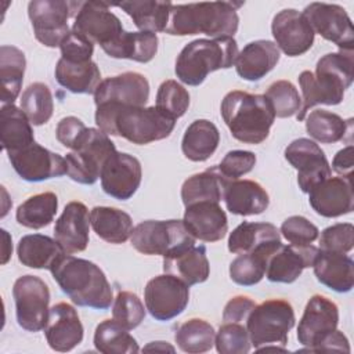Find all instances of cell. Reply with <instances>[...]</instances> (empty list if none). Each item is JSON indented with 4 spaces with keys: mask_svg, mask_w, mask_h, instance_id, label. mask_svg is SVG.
I'll return each mask as SVG.
<instances>
[{
    "mask_svg": "<svg viewBox=\"0 0 354 354\" xmlns=\"http://www.w3.org/2000/svg\"><path fill=\"white\" fill-rule=\"evenodd\" d=\"M155 106L173 119H178L189 106V93L178 82L173 79L165 80L158 88Z\"/></svg>",
    "mask_w": 354,
    "mask_h": 354,
    "instance_id": "47",
    "label": "cell"
},
{
    "mask_svg": "<svg viewBox=\"0 0 354 354\" xmlns=\"http://www.w3.org/2000/svg\"><path fill=\"white\" fill-rule=\"evenodd\" d=\"M303 15L314 33L335 43L340 50H353L354 29L343 7L328 3H311L304 8Z\"/></svg>",
    "mask_w": 354,
    "mask_h": 354,
    "instance_id": "16",
    "label": "cell"
},
{
    "mask_svg": "<svg viewBox=\"0 0 354 354\" xmlns=\"http://www.w3.org/2000/svg\"><path fill=\"white\" fill-rule=\"evenodd\" d=\"M275 44L288 57H299L307 53L314 43V30L308 21L295 8H285L275 14L271 24Z\"/></svg>",
    "mask_w": 354,
    "mask_h": 354,
    "instance_id": "20",
    "label": "cell"
},
{
    "mask_svg": "<svg viewBox=\"0 0 354 354\" xmlns=\"http://www.w3.org/2000/svg\"><path fill=\"white\" fill-rule=\"evenodd\" d=\"M95 124L108 136L123 137L127 141L145 145L167 138L176 119L153 106H108L95 109Z\"/></svg>",
    "mask_w": 354,
    "mask_h": 354,
    "instance_id": "2",
    "label": "cell"
},
{
    "mask_svg": "<svg viewBox=\"0 0 354 354\" xmlns=\"http://www.w3.org/2000/svg\"><path fill=\"white\" fill-rule=\"evenodd\" d=\"M0 131L3 149L10 153L35 142L32 123L25 112L14 104H6L0 109Z\"/></svg>",
    "mask_w": 354,
    "mask_h": 354,
    "instance_id": "33",
    "label": "cell"
},
{
    "mask_svg": "<svg viewBox=\"0 0 354 354\" xmlns=\"http://www.w3.org/2000/svg\"><path fill=\"white\" fill-rule=\"evenodd\" d=\"M304 119L308 136L321 144L342 141L351 127V119L344 120L337 113L325 109L311 111Z\"/></svg>",
    "mask_w": 354,
    "mask_h": 354,
    "instance_id": "43",
    "label": "cell"
},
{
    "mask_svg": "<svg viewBox=\"0 0 354 354\" xmlns=\"http://www.w3.org/2000/svg\"><path fill=\"white\" fill-rule=\"evenodd\" d=\"M216 350L220 354H248L252 348L245 324L223 322L214 337Z\"/></svg>",
    "mask_w": 354,
    "mask_h": 354,
    "instance_id": "48",
    "label": "cell"
},
{
    "mask_svg": "<svg viewBox=\"0 0 354 354\" xmlns=\"http://www.w3.org/2000/svg\"><path fill=\"white\" fill-rule=\"evenodd\" d=\"M116 152L115 144L100 129L87 127L72 152L66 153V174L76 183L91 185L100 176L106 159Z\"/></svg>",
    "mask_w": 354,
    "mask_h": 354,
    "instance_id": "8",
    "label": "cell"
},
{
    "mask_svg": "<svg viewBox=\"0 0 354 354\" xmlns=\"http://www.w3.org/2000/svg\"><path fill=\"white\" fill-rule=\"evenodd\" d=\"M159 39L151 32H123L118 40L102 48L112 58H124L136 62L147 64L153 59L158 53Z\"/></svg>",
    "mask_w": 354,
    "mask_h": 354,
    "instance_id": "34",
    "label": "cell"
},
{
    "mask_svg": "<svg viewBox=\"0 0 354 354\" xmlns=\"http://www.w3.org/2000/svg\"><path fill=\"white\" fill-rule=\"evenodd\" d=\"M94 347L104 354H136L140 351L137 340L113 318L100 322L94 332Z\"/></svg>",
    "mask_w": 354,
    "mask_h": 354,
    "instance_id": "42",
    "label": "cell"
},
{
    "mask_svg": "<svg viewBox=\"0 0 354 354\" xmlns=\"http://www.w3.org/2000/svg\"><path fill=\"white\" fill-rule=\"evenodd\" d=\"M218 142L220 133L216 124L207 119H196L185 129L181 151L192 162H205L216 152Z\"/></svg>",
    "mask_w": 354,
    "mask_h": 354,
    "instance_id": "32",
    "label": "cell"
},
{
    "mask_svg": "<svg viewBox=\"0 0 354 354\" xmlns=\"http://www.w3.org/2000/svg\"><path fill=\"white\" fill-rule=\"evenodd\" d=\"M319 250L348 253L354 246V227L351 223H337L321 232Z\"/></svg>",
    "mask_w": 354,
    "mask_h": 354,
    "instance_id": "50",
    "label": "cell"
},
{
    "mask_svg": "<svg viewBox=\"0 0 354 354\" xmlns=\"http://www.w3.org/2000/svg\"><path fill=\"white\" fill-rule=\"evenodd\" d=\"M242 4L234 1L173 4L165 32L171 36L203 33L212 39L232 37L239 25L236 10Z\"/></svg>",
    "mask_w": 354,
    "mask_h": 354,
    "instance_id": "4",
    "label": "cell"
},
{
    "mask_svg": "<svg viewBox=\"0 0 354 354\" xmlns=\"http://www.w3.org/2000/svg\"><path fill=\"white\" fill-rule=\"evenodd\" d=\"M313 268L318 282L337 293H347L354 286V261L346 253L318 250Z\"/></svg>",
    "mask_w": 354,
    "mask_h": 354,
    "instance_id": "28",
    "label": "cell"
},
{
    "mask_svg": "<svg viewBox=\"0 0 354 354\" xmlns=\"http://www.w3.org/2000/svg\"><path fill=\"white\" fill-rule=\"evenodd\" d=\"M21 109L33 126L46 124L54 112L53 94L48 86L41 82L29 84L22 93Z\"/></svg>",
    "mask_w": 354,
    "mask_h": 354,
    "instance_id": "45",
    "label": "cell"
},
{
    "mask_svg": "<svg viewBox=\"0 0 354 354\" xmlns=\"http://www.w3.org/2000/svg\"><path fill=\"white\" fill-rule=\"evenodd\" d=\"M72 30L88 39L101 48L112 44L124 32L120 19L101 1H82L75 15Z\"/></svg>",
    "mask_w": 354,
    "mask_h": 354,
    "instance_id": "14",
    "label": "cell"
},
{
    "mask_svg": "<svg viewBox=\"0 0 354 354\" xmlns=\"http://www.w3.org/2000/svg\"><path fill=\"white\" fill-rule=\"evenodd\" d=\"M223 201L227 210L236 216L261 214L270 205V196L259 183L239 178L227 184Z\"/></svg>",
    "mask_w": 354,
    "mask_h": 354,
    "instance_id": "29",
    "label": "cell"
},
{
    "mask_svg": "<svg viewBox=\"0 0 354 354\" xmlns=\"http://www.w3.org/2000/svg\"><path fill=\"white\" fill-rule=\"evenodd\" d=\"M339 308L322 295H314L306 304L297 326V340L304 351H315L318 344L337 329Z\"/></svg>",
    "mask_w": 354,
    "mask_h": 354,
    "instance_id": "15",
    "label": "cell"
},
{
    "mask_svg": "<svg viewBox=\"0 0 354 354\" xmlns=\"http://www.w3.org/2000/svg\"><path fill=\"white\" fill-rule=\"evenodd\" d=\"M142 351H170V353H174L176 348L171 344H169L167 342H151L142 348Z\"/></svg>",
    "mask_w": 354,
    "mask_h": 354,
    "instance_id": "58",
    "label": "cell"
},
{
    "mask_svg": "<svg viewBox=\"0 0 354 354\" xmlns=\"http://www.w3.org/2000/svg\"><path fill=\"white\" fill-rule=\"evenodd\" d=\"M84 123L76 116H66L62 118L55 129L57 140L66 148H73L82 134L86 131Z\"/></svg>",
    "mask_w": 354,
    "mask_h": 354,
    "instance_id": "54",
    "label": "cell"
},
{
    "mask_svg": "<svg viewBox=\"0 0 354 354\" xmlns=\"http://www.w3.org/2000/svg\"><path fill=\"white\" fill-rule=\"evenodd\" d=\"M318 248L314 245H279L268 257L266 277L271 282L292 283L303 272L304 268L313 267L318 254Z\"/></svg>",
    "mask_w": 354,
    "mask_h": 354,
    "instance_id": "23",
    "label": "cell"
},
{
    "mask_svg": "<svg viewBox=\"0 0 354 354\" xmlns=\"http://www.w3.org/2000/svg\"><path fill=\"white\" fill-rule=\"evenodd\" d=\"M90 224L101 239L115 245L126 242L133 232L130 214L109 206H94L90 210Z\"/></svg>",
    "mask_w": 354,
    "mask_h": 354,
    "instance_id": "35",
    "label": "cell"
},
{
    "mask_svg": "<svg viewBox=\"0 0 354 354\" xmlns=\"http://www.w3.org/2000/svg\"><path fill=\"white\" fill-rule=\"evenodd\" d=\"M82 1L33 0L28 4V15L37 41L46 47H59L71 32L68 19L75 17Z\"/></svg>",
    "mask_w": 354,
    "mask_h": 354,
    "instance_id": "10",
    "label": "cell"
},
{
    "mask_svg": "<svg viewBox=\"0 0 354 354\" xmlns=\"http://www.w3.org/2000/svg\"><path fill=\"white\" fill-rule=\"evenodd\" d=\"M282 236L290 243L297 246L311 245L319 236V230L310 220L303 216L288 217L279 228Z\"/></svg>",
    "mask_w": 354,
    "mask_h": 354,
    "instance_id": "51",
    "label": "cell"
},
{
    "mask_svg": "<svg viewBox=\"0 0 354 354\" xmlns=\"http://www.w3.org/2000/svg\"><path fill=\"white\" fill-rule=\"evenodd\" d=\"M354 79L353 50H340L322 55L315 66V73L303 71L299 75L301 88V109L296 115L303 120L315 105H337L344 98V91Z\"/></svg>",
    "mask_w": 354,
    "mask_h": 354,
    "instance_id": "1",
    "label": "cell"
},
{
    "mask_svg": "<svg viewBox=\"0 0 354 354\" xmlns=\"http://www.w3.org/2000/svg\"><path fill=\"white\" fill-rule=\"evenodd\" d=\"M145 310L141 299L136 293L122 290L113 300L112 317L123 328L131 330L144 321Z\"/></svg>",
    "mask_w": 354,
    "mask_h": 354,
    "instance_id": "49",
    "label": "cell"
},
{
    "mask_svg": "<svg viewBox=\"0 0 354 354\" xmlns=\"http://www.w3.org/2000/svg\"><path fill=\"white\" fill-rule=\"evenodd\" d=\"M281 242L260 248L250 253L238 254L230 264V278L241 286L259 283L266 275L268 257L277 250Z\"/></svg>",
    "mask_w": 354,
    "mask_h": 354,
    "instance_id": "40",
    "label": "cell"
},
{
    "mask_svg": "<svg viewBox=\"0 0 354 354\" xmlns=\"http://www.w3.org/2000/svg\"><path fill=\"white\" fill-rule=\"evenodd\" d=\"M173 3L170 1H123L118 4L141 32H165Z\"/></svg>",
    "mask_w": 354,
    "mask_h": 354,
    "instance_id": "38",
    "label": "cell"
},
{
    "mask_svg": "<svg viewBox=\"0 0 354 354\" xmlns=\"http://www.w3.org/2000/svg\"><path fill=\"white\" fill-rule=\"evenodd\" d=\"M64 253L55 239L41 234L25 235L19 239L17 246L18 260L24 266L37 270H50L55 260Z\"/></svg>",
    "mask_w": 354,
    "mask_h": 354,
    "instance_id": "37",
    "label": "cell"
},
{
    "mask_svg": "<svg viewBox=\"0 0 354 354\" xmlns=\"http://www.w3.org/2000/svg\"><path fill=\"white\" fill-rule=\"evenodd\" d=\"M149 98V83L138 72H124L101 80L95 93V106H145Z\"/></svg>",
    "mask_w": 354,
    "mask_h": 354,
    "instance_id": "17",
    "label": "cell"
},
{
    "mask_svg": "<svg viewBox=\"0 0 354 354\" xmlns=\"http://www.w3.org/2000/svg\"><path fill=\"white\" fill-rule=\"evenodd\" d=\"M55 79L73 94H94L101 83V72L93 59L72 62L59 58L55 65Z\"/></svg>",
    "mask_w": 354,
    "mask_h": 354,
    "instance_id": "31",
    "label": "cell"
},
{
    "mask_svg": "<svg viewBox=\"0 0 354 354\" xmlns=\"http://www.w3.org/2000/svg\"><path fill=\"white\" fill-rule=\"evenodd\" d=\"M256 303L248 296H235L230 299L223 311V322L246 324V319Z\"/></svg>",
    "mask_w": 354,
    "mask_h": 354,
    "instance_id": "55",
    "label": "cell"
},
{
    "mask_svg": "<svg viewBox=\"0 0 354 354\" xmlns=\"http://www.w3.org/2000/svg\"><path fill=\"white\" fill-rule=\"evenodd\" d=\"M12 297L18 325L28 332L44 329L50 313L47 283L36 275H22L14 282Z\"/></svg>",
    "mask_w": 354,
    "mask_h": 354,
    "instance_id": "11",
    "label": "cell"
},
{
    "mask_svg": "<svg viewBox=\"0 0 354 354\" xmlns=\"http://www.w3.org/2000/svg\"><path fill=\"white\" fill-rule=\"evenodd\" d=\"M238 44L234 37L196 39L184 46L176 59V76L188 86H199L209 73L235 64Z\"/></svg>",
    "mask_w": 354,
    "mask_h": 354,
    "instance_id": "6",
    "label": "cell"
},
{
    "mask_svg": "<svg viewBox=\"0 0 354 354\" xmlns=\"http://www.w3.org/2000/svg\"><path fill=\"white\" fill-rule=\"evenodd\" d=\"M90 214L84 203L69 202L54 225V239L66 254L86 250L90 239Z\"/></svg>",
    "mask_w": 354,
    "mask_h": 354,
    "instance_id": "24",
    "label": "cell"
},
{
    "mask_svg": "<svg viewBox=\"0 0 354 354\" xmlns=\"http://www.w3.org/2000/svg\"><path fill=\"white\" fill-rule=\"evenodd\" d=\"M281 242V234L271 223H241L228 236V250L235 254L250 253Z\"/></svg>",
    "mask_w": 354,
    "mask_h": 354,
    "instance_id": "36",
    "label": "cell"
},
{
    "mask_svg": "<svg viewBox=\"0 0 354 354\" xmlns=\"http://www.w3.org/2000/svg\"><path fill=\"white\" fill-rule=\"evenodd\" d=\"M220 112L232 137L243 144L263 142L275 120L272 105L264 94L241 90H232L224 95Z\"/></svg>",
    "mask_w": 354,
    "mask_h": 354,
    "instance_id": "5",
    "label": "cell"
},
{
    "mask_svg": "<svg viewBox=\"0 0 354 354\" xmlns=\"http://www.w3.org/2000/svg\"><path fill=\"white\" fill-rule=\"evenodd\" d=\"M58 210V198L54 192H40L22 202L15 213L18 224L30 230L47 227Z\"/></svg>",
    "mask_w": 354,
    "mask_h": 354,
    "instance_id": "41",
    "label": "cell"
},
{
    "mask_svg": "<svg viewBox=\"0 0 354 354\" xmlns=\"http://www.w3.org/2000/svg\"><path fill=\"white\" fill-rule=\"evenodd\" d=\"M50 272L76 306L95 310L111 307L113 300L111 283L95 263L64 253L51 266Z\"/></svg>",
    "mask_w": 354,
    "mask_h": 354,
    "instance_id": "3",
    "label": "cell"
},
{
    "mask_svg": "<svg viewBox=\"0 0 354 354\" xmlns=\"http://www.w3.org/2000/svg\"><path fill=\"white\" fill-rule=\"evenodd\" d=\"M279 48L271 40L248 43L236 55V73L249 82H257L271 72L279 61Z\"/></svg>",
    "mask_w": 354,
    "mask_h": 354,
    "instance_id": "27",
    "label": "cell"
},
{
    "mask_svg": "<svg viewBox=\"0 0 354 354\" xmlns=\"http://www.w3.org/2000/svg\"><path fill=\"white\" fill-rule=\"evenodd\" d=\"M163 271L180 278L188 286L205 282L210 274L206 248L191 245L163 256Z\"/></svg>",
    "mask_w": 354,
    "mask_h": 354,
    "instance_id": "26",
    "label": "cell"
},
{
    "mask_svg": "<svg viewBox=\"0 0 354 354\" xmlns=\"http://www.w3.org/2000/svg\"><path fill=\"white\" fill-rule=\"evenodd\" d=\"M61 58L72 62L91 61L94 53V44L84 36L71 30L59 44Z\"/></svg>",
    "mask_w": 354,
    "mask_h": 354,
    "instance_id": "53",
    "label": "cell"
},
{
    "mask_svg": "<svg viewBox=\"0 0 354 354\" xmlns=\"http://www.w3.org/2000/svg\"><path fill=\"white\" fill-rule=\"evenodd\" d=\"M295 321V311L288 300L268 299L256 304L246 319L252 346L257 351L267 346L285 347Z\"/></svg>",
    "mask_w": 354,
    "mask_h": 354,
    "instance_id": "7",
    "label": "cell"
},
{
    "mask_svg": "<svg viewBox=\"0 0 354 354\" xmlns=\"http://www.w3.org/2000/svg\"><path fill=\"white\" fill-rule=\"evenodd\" d=\"M230 181L231 180L221 174L217 166H212L202 173L188 177L181 187V199L184 206L198 202L220 203Z\"/></svg>",
    "mask_w": 354,
    "mask_h": 354,
    "instance_id": "30",
    "label": "cell"
},
{
    "mask_svg": "<svg viewBox=\"0 0 354 354\" xmlns=\"http://www.w3.org/2000/svg\"><path fill=\"white\" fill-rule=\"evenodd\" d=\"M214 328L201 318H191L185 321L174 333V340L178 348L188 354L209 351L214 346Z\"/></svg>",
    "mask_w": 354,
    "mask_h": 354,
    "instance_id": "44",
    "label": "cell"
},
{
    "mask_svg": "<svg viewBox=\"0 0 354 354\" xmlns=\"http://www.w3.org/2000/svg\"><path fill=\"white\" fill-rule=\"evenodd\" d=\"M101 187L115 199L127 201L138 189L142 178L140 160L124 152H113L102 166Z\"/></svg>",
    "mask_w": 354,
    "mask_h": 354,
    "instance_id": "19",
    "label": "cell"
},
{
    "mask_svg": "<svg viewBox=\"0 0 354 354\" xmlns=\"http://www.w3.org/2000/svg\"><path fill=\"white\" fill-rule=\"evenodd\" d=\"M183 220H145L133 228L131 246L148 256H166L174 250L195 245Z\"/></svg>",
    "mask_w": 354,
    "mask_h": 354,
    "instance_id": "9",
    "label": "cell"
},
{
    "mask_svg": "<svg viewBox=\"0 0 354 354\" xmlns=\"http://www.w3.org/2000/svg\"><path fill=\"white\" fill-rule=\"evenodd\" d=\"M354 166V147L347 145L346 148L336 152L332 160V169L342 177H350Z\"/></svg>",
    "mask_w": 354,
    "mask_h": 354,
    "instance_id": "56",
    "label": "cell"
},
{
    "mask_svg": "<svg viewBox=\"0 0 354 354\" xmlns=\"http://www.w3.org/2000/svg\"><path fill=\"white\" fill-rule=\"evenodd\" d=\"M183 221L188 232L203 242H217L228 232L227 214L214 202H198L185 206Z\"/></svg>",
    "mask_w": 354,
    "mask_h": 354,
    "instance_id": "25",
    "label": "cell"
},
{
    "mask_svg": "<svg viewBox=\"0 0 354 354\" xmlns=\"http://www.w3.org/2000/svg\"><path fill=\"white\" fill-rule=\"evenodd\" d=\"M313 210L322 217H339L354 209V194L350 177H328L308 192Z\"/></svg>",
    "mask_w": 354,
    "mask_h": 354,
    "instance_id": "21",
    "label": "cell"
},
{
    "mask_svg": "<svg viewBox=\"0 0 354 354\" xmlns=\"http://www.w3.org/2000/svg\"><path fill=\"white\" fill-rule=\"evenodd\" d=\"M26 59L22 50L14 46L0 47V77H1V102L14 104L18 98L24 73H25Z\"/></svg>",
    "mask_w": 354,
    "mask_h": 354,
    "instance_id": "39",
    "label": "cell"
},
{
    "mask_svg": "<svg viewBox=\"0 0 354 354\" xmlns=\"http://www.w3.org/2000/svg\"><path fill=\"white\" fill-rule=\"evenodd\" d=\"M44 335L54 351L66 353L80 344L84 329L75 307L65 301L54 304L48 313Z\"/></svg>",
    "mask_w": 354,
    "mask_h": 354,
    "instance_id": "22",
    "label": "cell"
},
{
    "mask_svg": "<svg viewBox=\"0 0 354 354\" xmlns=\"http://www.w3.org/2000/svg\"><path fill=\"white\" fill-rule=\"evenodd\" d=\"M285 159L297 170V184L304 194L332 176L324 151L310 138L293 140L285 148Z\"/></svg>",
    "mask_w": 354,
    "mask_h": 354,
    "instance_id": "13",
    "label": "cell"
},
{
    "mask_svg": "<svg viewBox=\"0 0 354 354\" xmlns=\"http://www.w3.org/2000/svg\"><path fill=\"white\" fill-rule=\"evenodd\" d=\"M256 165V155L250 151L234 149L224 155L220 165H217L218 170L228 180H238L239 177L252 171Z\"/></svg>",
    "mask_w": 354,
    "mask_h": 354,
    "instance_id": "52",
    "label": "cell"
},
{
    "mask_svg": "<svg viewBox=\"0 0 354 354\" xmlns=\"http://www.w3.org/2000/svg\"><path fill=\"white\" fill-rule=\"evenodd\" d=\"M7 155L17 174L25 181L39 183L66 174L65 158L41 147L36 141Z\"/></svg>",
    "mask_w": 354,
    "mask_h": 354,
    "instance_id": "18",
    "label": "cell"
},
{
    "mask_svg": "<svg viewBox=\"0 0 354 354\" xmlns=\"http://www.w3.org/2000/svg\"><path fill=\"white\" fill-rule=\"evenodd\" d=\"M317 353L319 351H343L350 353V344L346 335L337 329H335L330 335H328L315 348Z\"/></svg>",
    "mask_w": 354,
    "mask_h": 354,
    "instance_id": "57",
    "label": "cell"
},
{
    "mask_svg": "<svg viewBox=\"0 0 354 354\" xmlns=\"http://www.w3.org/2000/svg\"><path fill=\"white\" fill-rule=\"evenodd\" d=\"M1 232H3V238H4V245H3V260H1V263H3V264H6V263L8 261V259H10L11 253H12V245H11V238H10V235L7 234V231H6V230H1Z\"/></svg>",
    "mask_w": 354,
    "mask_h": 354,
    "instance_id": "59",
    "label": "cell"
},
{
    "mask_svg": "<svg viewBox=\"0 0 354 354\" xmlns=\"http://www.w3.org/2000/svg\"><path fill=\"white\" fill-rule=\"evenodd\" d=\"M272 105L277 118H290L301 109V97L297 88L289 80H277L271 83L264 94Z\"/></svg>",
    "mask_w": 354,
    "mask_h": 354,
    "instance_id": "46",
    "label": "cell"
},
{
    "mask_svg": "<svg viewBox=\"0 0 354 354\" xmlns=\"http://www.w3.org/2000/svg\"><path fill=\"white\" fill-rule=\"evenodd\" d=\"M145 308L156 321H170L180 315L189 301V286L171 274L149 279L144 289Z\"/></svg>",
    "mask_w": 354,
    "mask_h": 354,
    "instance_id": "12",
    "label": "cell"
}]
</instances>
